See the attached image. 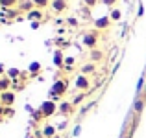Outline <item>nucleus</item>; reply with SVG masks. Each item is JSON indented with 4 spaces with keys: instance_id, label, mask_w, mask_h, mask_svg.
Wrapping results in <instances>:
<instances>
[{
    "instance_id": "nucleus-16",
    "label": "nucleus",
    "mask_w": 146,
    "mask_h": 138,
    "mask_svg": "<svg viewBox=\"0 0 146 138\" xmlns=\"http://www.w3.org/2000/svg\"><path fill=\"white\" fill-rule=\"evenodd\" d=\"M33 4H35L37 9H44V7H50V4H52V0H32Z\"/></svg>"
},
{
    "instance_id": "nucleus-5",
    "label": "nucleus",
    "mask_w": 146,
    "mask_h": 138,
    "mask_svg": "<svg viewBox=\"0 0 146 138\" xmlns=\"http://www.w3.org/2000/svg\"><path fill=\"white\" fill-rule=\"evenodd\" d=\"M15 99H17V94H15L13 90H6V92H2V96H0V105L2 107H11L15 103Z\"/></svg>"
},
{
    "instance_id": "nucleus-11",
    "label": "nucleus",
    "mask_w": 146,
    "mask_h": 138,
    "mask_svg": "<svg viewBox=\"0 0 146 138\" xmlns=\"http://www.w3.org/2000/svg\"><path fill=\"white\" fill-rule=\"evenodd\" d=\"M89 59H91V63H100V61L104 59V52L102 50H91L89 52Z\"/></svg>"
},
{
    "instance_id": "nucleus-26",
    "label": "nucleus",
    "mask_w": 146,
    "mask_h": 138,
    "mask_svg": "<svg viewBox=\"0 0 146 138\" xmlns=\"http://www.w3.org/2000/svg\"><path fill=\"white\" fill-rule=\"evenodd\" d=\"M6 116H13V109H11V107H6Z\"/></svg>"
},
{
    "instance_id": "nucleus-2",
    "label": "nucleus",
    "mask_w": 146,
    "mask_h": 138,
    "mask_svg": "<svg viewBox=\"0 0 146 138\" xmlns=\"http://www.w3.org/2000/svg\"><path fill=\"white\" fill-rule=\"evenodd\" d=\"M67 79H57L56 83H54V87H52V96H54V99H57L59 96H63L65 92H67Z\"/></svg>"
},
{
    "instance_id": "nucleus-9",
    "label": "nucleus",
    "mask_w": 146,
    "mask_h": 138,
    "mask_svg": "<svg viewBox=\"0 0 146 138\" xmlns=\"http://www.w3.org/2000/svg\"><path fill=\"white\" fill-rule=\"evenodd\" d=\"M111 18L109 17H100V18H96V20H94V28L96 30H107L111 26Z\"/></svg>"
},
{
    "instance_id": "nucleus-14",
    "label": "nucleus",
    "mask_w": 146,
    "mask_h": 138,
    "mask_svg": "<svg viewBox=\"0 0 146 138\" xmlns=\"http://www.w3.org/2000/svg\"><path fill=\"white\" fill-rule=\"evenodd\" d=\"M41 133H43V136H44V138H54V136L57 135V133H56V127H54V125H50V124L44 125Z\"/></svg>"
},
{
    "instance_id": "nucleus-3",
    "label": "nucleus",
    "mask_w": 146,
    "mask_h": 138,
    "mask_svg": "<svg viewBox=\"0 0 146 138\" xmlns=\"http://www.w3.org/2000/svg\"><path fill=\"white\" fill-rule=\"evenodd\" d=\"M74 87H76V90H82V92L89 90V89H91V81H89V76H83V74H80L78 78L74 79Z\"/></svg>"
},
{
    "instance_id": "nucleus-20",
    "label": "nucleus",
    "mask_w": 146,
    "mask_h": 138,
    "mask_svg": "<svg viewBox=\"0 0 146 138\" xmlns=\"http://www.w3.org/2000/svg\"><path fill=\"white\" fill-rule=\"evenodd\" d=\"M39 70H41V64H39V63H33V64H30V74H32V76L39 74Z\"/></svg>"
},
{
    "instance_id": "nucleus-19",
    "label": "nucleus",
    "mask_w": 146,
    "mask_h": 138,
    "mask_svg": "<svg viewBox=\"0 0 146 138\" xmlns=\"http://www.w3.org/2000/svg\"><path fill=\"white\" fill-rule=\"evenodd\" d=\"M54 63H56V66H61V64H63V53H61L59 50H57L56 55H54Z\"/></svg>"
},
{
    "instance_id": "nucleus-30",
    "label": "nucleus",
    "mask_w": 146,
    "mask_h": 138,
    "mask_svg": "<svg viewBox=\"0 0 146 138\" xmlns=\"http://www.w3.org/2000/svg\"><path fill=\"white\" fill-rule=\"evenodd\" d=\"M54 138H63V136H61V135H56V136H54Z\"/></svg>"
},
{
    "instance_id": "nucleus-17",
    "label": "nucleus",
    "mask_w": 146,
    "mask_h": 138,
    "mask_svg": "<svg viewBox=\"0 0 146 138\" xmlns=\"http://www.w3.org/2000/svg\"><path fill=\"white\" fill-rule=\"evenodd\" d=\"M19 2H21V0H0V6L6 7V9H9V7L19 6Z\"/></svg>"
},
{
    "instance_id": "nucleus-24",
    "label": "nucleus",
    "mask_w": 146,
    "mask_h": 138,
    "mask_svg": "<svg viewBox=\"0 0 146 138\" xmlns=\"http://www.w3.org/2000/svg\"><path fill=\"white\" fill-rule=\"evenodd\" d=\"M117 2H118V0H102V4H104V6H107V7H115V6H117Z\"/></svg>"
},
{
    "instance_id": "nucleus-29",
    "label": "nucleus",
    "mask_w": 146,
    "mask_h": 138,
    "mask_svg": "<svg viewBox=\"0 0 146 138\" xmlns=\"http://www.w3.org/2000/svg\"><path fill=\"white\" fill-rule=\"evenodd\" d=\"M0 72H2V74H4V66H2V64H0Z\"/></svg>"
},
{
    "instance_id": "nucleus-25",
    "label": "nucleus",
    "mask_w": 146,
    "mask_h": 138,
    "mask_svg": "<svg viewBox=\"0 0 146 138\" xmlns=\"http://www.w3.org/2000/svg\"><path fill=\"white\" fill-rule=\"evenodd\" d=\"M67 22H68V26H78V20H76L74 17H70V18H67Z\"/></svg>"
},
{
    "instance_id": "nucleus-22",
    "label": "nucleus",
    "mask_w": 146,
    "mask_h": 138,
    "mask_svg": "<svg viewBox=\"0 0 146 138\" xmlns=\"http://www.w3.org/2000/svg\"><path fill=\"white\" fill-rule=\"evenodd\" d=\"M96 4H98V0H83V6L89 7V9H91V7H94Z\"/></svg>"
},
{
    "instance_id": "nucleus-18",
    "label": "nucleus",
    "mask_w": 146,
    "mask_h": 138,
    "mask_svg": "<svg viewBox=\"0 0 146 138\" xmlns=\"http://www.w3.org/2000/svg\"><path fill=\"white\" fill-rule=\"evenodd\" d=\"M120 17H122V11L117 9V7H113V9H111V13H109V18L113 22H117V20H120Z\"/></svg>"
},
{
    "instance_id": "nucleus-6",
    "label": "nucleus",
    "mask_w": 146,
    "mask_h": 138,
    "mask_svg": "<svg viewBox=\"0 0 146 138\" xmlns=\"http://www.w3.org/2000/svg\"><path fill=\"white\" fill-rule=\"evenodd\" d=\"M50 9H52L56 15H61V13H65V11L68 9V2L67 0H52Z\"/></svg>"
},
{
    "instance_id": "nucleus-7",
    "label": "nucleus",
    "mask_w": 146,
    "mask_h": 138,
    "mask_svg": "<svg viewBox=\"0 0 146 138\" xmlns=\"http://www.w3.org/2000/svg\"><path fill=\"white\" fill-rule=\"evenodd\" d=\"M74 109H76V107H74V103H72V101H61L57 112H59L61 116H67L68 118V116H72V114H74Z\"/></svg>"
},
{
    "instance_id": "nucleus-23",
    "label": "nucleus",
    "mask_w": 146,
    "mask_h": 138,
    "mask_svg": "<svg viewBox=\"0 0 146 138\" xmlns=\"http://www.w3.org/2000/svg\"><path fill=\"white\" fill-rule=\"evenodd\" d=\"M83 98H85V94H78V96H76V98L72 99V103H74V107H76V105H80V103L83 101Z\"/></svg>"
},
{
    "instance_id": "nucleus-10",
    "label": "nucleus",
    "mask_w": 146,
    "mask_h": 138,
    "mask_svg": "<svg viewBox=\"0 0 146 138\" xmlns=\"http://www.w3.org/2000/svg\"><path fill=\"white\" fill-rule=\"evenodd\" d=\"M80 70H82L83 76H93L96 72V63H85V64H82Z\"/></svg>"
},
{
    "instance_id": "nucleus-15",
    "label": "nucleus",
    "mask_w": 146,
    "mask_h": 138,
    "mask_svg": "<svg viewBox=\"0 0 146 138\" xmlns=\"http://www.w3.org/2000/svg\"><path fill=\"white\" fill-rule=\"evenodd\" d=\"M144 99H143V96L141 98H137V101H135V105H133V109H135V114H141L143 112V109H144Z\"/></svg>"
},
{
    "instance_id": "nucleus-31",
    "label": "nucleus",
    "mask_w": 146,
    "mask_h": 138,
    "mask_svg": "<svg viewBox=\"0 0 146 138\" xmlns=\"http://www.w3.org/2000/svg\"><path fill=\"white\" fill-rule=\"evenodd\" d=\"M30 138H37V136H30Z\"/></svg>"
},
{
    "instance_id": "nucleus-12",
    "label": "nucleus",
    "mask_w": 146,
    "mask_h": 138,
    "mask_svg": "<svg viewBox=\"0 0 146 138\" xmlns=\"http://www.w3.org/2000/svg\"><path fill=\"white\" fill-rule=\"evenodd\" d=\"M9 87H13V79L7 78V76H2L0 78V90L6 92V90H9Z\"/></svg>"
},
{
    "instance_id": "nucleus-21",
    "label": "nucleus",
    "mask_w": 146,
    "mask_h": 138,
    "mask_svg": "<svg viewBox=\"0 0 146 138\" xmlns=\"http://www.w3.org/2000/svg\"><path fill=\"white\" fill-rule=\"evenodd\" d=\"M15 76L19 78V76H21V70H17V68H11V70H7V78H11V79H13Z\"/></svg>"
},
{
    "instance_id": "nucleus-13",
    "label": "nucleus",
    "mask_w": 146,
    "mask_h": 138,
    "mask_svg": "<svg viewBox=\"0 0 146 138\" xmlns=\"http://www.w3.org/2000/svg\"><path fill=\"white\" fill-rule=\"evenodd\" d=\"M44 15H43V9H32L30 13H26V18H30V20H41Z\"/></svg>"
},
{
    "instance_id": "nucleus-28",
    "label": "nucleus",
    "mask_w": 146,
    "mask_h": 138,
    "mask_svg": "<svg viewBox=\"0 0 146 138\" xmlns=\"http://www.w3.org/2000/svg\"><path fill=\"white\" fill-rule=\"evenodd\" d=\"M131 135H133V133H131V131H129V133H128V135H126L124 138H131Z\"/></svg>"
},
{
    "instance_id": "nucleus-4",
    "label": "nucleus",
    "mask_w": 146,
    "mask_h": 138,
    "mask_svg": "<svg viewBox=\"0 0 146 138\" xmlns=\"http://www.w3.org/2000/svg\"><path fill=\"white\" fill-rule=\"evenodd\" d=\"M83 44L89 50H94L96 44H98V33L96 32H87L85 35H83Z\"/></svg>"
},
{
    "instance_id": "nucleus-8",
    "label": "nucleus",
    "mask_w": 146,
    "mask_h": 138,
    "mask_svg": "<svg viewBox=\"0 0 146 138\" xmlns=\"http://www.w3.org/2000/svg\"><path fill=\"white\" fill-rule=\"evenodd\" d=\"M17 9L22 11V13H30L32 9H35V4H33L32 0H21L19 6H17Z\"/></svg>"
},
{
    "instance_id": "nucleus-1",
    "label": "nucleus",
    "mask_w": 146,
    "mask_h": 138,
    "mask_svg": "<svg viewBox=\"0 0 146 138\" xmlns=\"http://www.w3.org/2000/svg\"><path fill=\"white\" fill-rule=\"evenodd\" d=\"M57 109H59V105H56L54 99H48V101H44L43 105H41L39 110H41V114H43V118H50L57 112Z\"/></svg>"
},
{
    "instance_id": "nucleus-32",
    "label": "nucleus",
    "mask_w": 146,
    "mask_h": 138,
    "mask_svg": "<svg viewBox=\"0 0 146 138\" xmlns=\"http://www.w3.org/2000/svg\"><path fill=\"white\" fill-rule=\"evenodd\" d=\"M0 96H2V90H0Z\"/></svg>"
},
{
    "instance_id": "nucleus-27",
    "label": "nucleus",
    "mask_w": 146,
    "mask_h": 138,
    "mask_svg": "<svg viewBox=\"0 0 146 138\" xmlns=\"http://www.w3.org/2000/svg\"><path fill=\"white\" fill-rule=\"evenodd\" d=\"M141 94H143V99L146 101V85H144V89H143V92H141Z\"/></svg>"
}]
</instances>
